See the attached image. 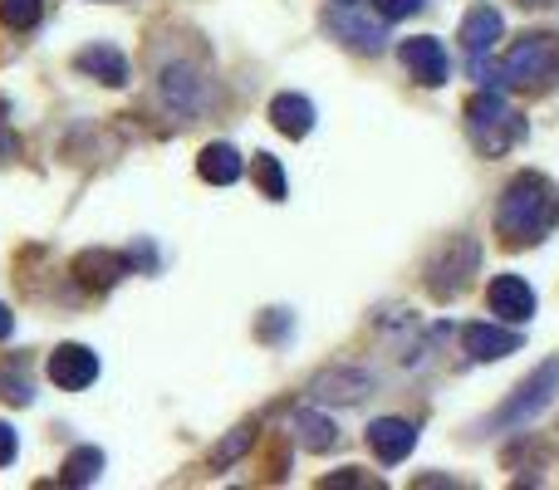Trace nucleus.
<instances>
[{"instance_id":"20","label":"nucleus","mask_w":559,"mask_h":490,"mask_svg":"<svg viewBox=\"0 0 559 490\" xmlns=\"http://www.w3.org/2000/svg\"><path fill=\"white\" fill-rule=\"evenodd\" d=\"M255 187H261V192L271 196V202H285V196H289L285 172H280V163H275L271 153H261V157H255Z\"/></svg>"},{"instance_id":"26","label":"nucleus","mask_w":559,"mask_h":490,"mask_svg":"<svg viewBox=\"0 0 559 490\" xmlns=\"http://www.w3.org/2000/svg\"><path fill=\"white\" fill-rule=\"evenodd\" d=\"M10 334H15V314H10V309L5 304H0V344H5V338Z\"/></svg>"},{"instance_id":"29","label":"nucleus","mask_w":559,"mask_h":490,"mask_svg":"<svg viewBox=\"0 0 559 490\" xmlns=\"http://www.w3.org/2000/svg\"><path fill=\"white\" fill-rule=\"evenodd\" d=\"M338 5H354V0H338Z\"/></svg>"},{"instance_id":"3","label":"nucleus","mask_w":559,"mask_h":490,"mask_svg":"<svg viewBox=\"0 0 559 490\" xmlns=\"http://www.w3.org/2000/svg\"><path fill=\"white\" fill-rule=\"evenodd\" d=\"M466 133H472V143L481 147V153L496 157V153H506L511 143H521L525 123H521V113L496 94V88H486V94H476L472 104H466Z\"/></svg>"},{"instance_id":"17","label":"nucleus","mask_w":559,"mask_h":490,"mask_svg":"<svg viewBox=\"0 0 559 490\" xmlns=\"http://www.w3.org/2000/svg\"><path fill=\"white\" fill-rule=\"evenodd\" d=\"M295 437L309 446V452H329V446L338 442L334 422H329V417H319V413H309V407H299V413H295Z\"/></svg>"},{"instance_id":"15","label":"nucleus","mask_w":559,"mask_h":490,"mask_svg":"<svg viewBox=\"0 0 559 490\" xmlns=\"http://www.w3.org/2000/svg\"><path fill=\"white\" fill-rule=\"evenodd\" d=\"M74 275L84 279L88 289H108V285H118V279L128 275V260L123 255H104V250H88V255H79Z\"/></svg>"},{"instance_id":"9","label":"nucleus","mask_w":559,"mask_h":490,"mask_svg":"<svg viewBox=\"0 0 559 490\" xmlns=\"http://www.w3.org/2000/svg\"><path fill=\"white\" fill-rule=\"evenodd\" d=\"M403 64L413 69V74L423 79L427 88L447 84V49H442V39H432V35L403 39Z\"/></svg>"},{"instance_id":"28","label":"nucleus","mask_w":559,"mask_h":490,"mask_svg":"<svg viewBox=\"0 0 559 490\" xmlns=\"http://www.w3.org/2000/svg\"><path fill=\"white\" fill-rule=\"evenodd\" d=\"M521 5H540V0H521Z\"/></svg>"},{"instance_id":"11","label":"nucleus","mask_w":559,"mask_h":490,"mask_svg":"<svg viewBox=\"0 0 559 490\" xmlns=\"http://www.w3.org/2000/svg\"><path fill=\"white\" fill-rule=\"evenodd\" d=\"M329 29H334V35H344L358 55H378V49H383V29H378L373 20H358L348 5H338L334 15H329Z\"/></svg>"},{"instance_id":"12","label":"nucleus","mask_w":559,"mask_h":490,"mask_svg":"<svg viewBox=\"0 0 559 490\" xmlns=\"http://www.w3.org/2000/svg\"><path fill=\"white\" fill-rule=\"evenodd\" d=\"M84 74H94L98 84H128V59L118 55L114 45H88V49H79V59H74Z\"/></svg>"},{"instance_id":"8","label":"nucleus","mask_w":559,"mask_h":490,"mask_svg":"<svg viewBox=\"0 0 559 490\" xmlns=\"http://www.w3.org/2000/svg\"><path fill=\"white\" fill-rule=\"evenodd\" d=\"M462 344H466V354H472L476 363H496V358L521 354L525 338L511 334V328H496V324H466L462 328Z\"/></svg>"},{"instance_id":"16","label":"nucleus","mask_w":559,"mask_h":490,"mask_svg":"<svg viewBox=\"0 0 559 490\" xmlns=\"http://www.w3.org/2000/svg\"><path fill=\"white\" fill-rule=\"evenodd\" d=\"M197 172H202L212 187H231L236 177H241V157H236L231 143H212L202 157H197Z\"/></svg>"},{"instance_id":"25","label":"nucleus","mask_w":559,"mask_h":490,"mask_svg":"<svg viewBox=\"0 0 559 490\" xmlns=\"http://www.w3.org/2000/svg\"><path fill=\"white\" fill-rule=\"evenodd\" d=\"M15 452H20V442H15V427H5V422H0V466H10V462H15Z\"/></svg>"},{"instance_id":"13","label":"nucleus","mask_w":559,"mask_h":490,"mask_svg":"<svg viewBox=\"0 0 559 490\" xmlns=\"http://www.w3.org/2000/svg\"><path fill=\"white\" fill-rule=\"evenodd\" d=\"M271 123L285 138H309V128H314V104H309L305 94H280L271 104Z\"/></svg>"},{"instance_id":"21","label":"nucleus","mask_w":559,"mask_h":490,"mask_svg":"<svg viewBox=\"0 0 559 490\" xmlns=\"http://www.w3.org/2000/svg\"><path fill=\"white\" fill-rule=\"evenodd\" d=\"M251 442H255V422H241V427H236V432L226 437V442H222V446H216V452H212V466H231L236 456H241V452H246V446H251Z\"/></svg>"},{"instance_id":"27","label":"nucleus","mask_w":559,"mask_h":490,"mask_svg":"<svg viewBox=\"0 0 559 490\" xmlns=\"http://www.w3.org/2000/svg\"><path fill=\"white\" fill-rule=\"evenodd\" d=\"M15 147H20V143H15V138H10V133H0V163H5V157H10V153H15Z\"/></svg>"},{"instance_id":"10","label":"nucleus","mask_w":559,"mask_h":490,"mask_svg":"<svg viewBox=\"0 0 559 490\" xmlns=\"http://www.w3.org/2000/svg\"><path fill=\"white\" fill-rule=\"evenodd\" d=\"M368 387H373V378H368V373L338 368V373L314 378V387H309V393H314L319 403H358V397H368Z\"/></svg>"},{"instance_id":"24","label":"nucleus","mask_w":559,"mask_h":490,"mask_svg":"<svg viewBox=\"0 0 559 490\" xmlns=\"http://www.w3.org/2000/svg\"><path fill=\"white\" fill-rule=\"evenodd\" d=\"M373 5H378V15H383V20H407L417 5H423V0H373Z\"/></svg>"},{"instance_id":"19","label":"nucleus","mask_w":559,"mask_h":490,"mask_svg":"<svg viewBox=\"0 0 559 490\" xmlns=\"http://www.w3.org/2000/svg\"><path fill=\"white\" fill-rule=\"evenodd\" d=\"M163 94H167V104L182 108V113H192V108H197V84H192V74H187V69H177V64L163 74Z\"/></svg>"},{"instance_id":"5","label":"nucleus","mask_w":559,"mask_h":490,"mask_svg":"<svg viewBox=\"0 0 559 490\" xmlns=\"http://www.w3.org/2000/svg\"><path fill=\"white\" fill-rule=\"evenodd\" d=\"M49 378H55L64 393H79V387H88L98 378V354L84 344H64L49 354Z\"/></svg>"},{"instance_id":"4","label":"nucleus","mask_w":559,"mask_h":490,"mask_svg":"<svg viewBox=\"0 0 559 490\" xmlns=\"http://www.w3.org/2000/svg\"><path fill=\"white\" fill-rule=\"evenodd\" d=\"M559 397V358H550V363H540L531 378L521 383V393L511 397V403L496 413V422L501 427H525V422H535V417L545 413Z\"/></svg>"},{"instance_id":"23","label":"nucleus","mask_w":559,"mask_h":490,"mask_svg":"<svg viewBox=\"0 0 559 490\" xmlns=\"http://www.w3.org/2000/svg\"><path fill=\"white\" fill-rule=\"evenodd\" d=\"M0 20L10 29H29L39 20V0H0Z\"/></svg>"},{"instance_id":"2","label":"nucleus","mask_w":559,"mask_h":490,"mask_svg":"<svg viewBox=\"0 0 559 490\" xmlns=\"http://www.w3.org/2000/svg\"><path fill=\"white\" fill-rule=\"evenodd\" d=\"M559 79V35H525L521 45L506 49L496 84L501 88H535V84H555Z\"/></svg>"},{"instance_id":"18","label":"nucleus","mask_w":559,"mask_h":490,"mask_svg":"<svg viewBox=\"0 0 559 490\" xmlns=\"http://www.w3.org/2000/svg\"><path fill=\"white\" fill-rule=\"evenodd\" d=\"M98 471H104V452L98 446H79L64 462V486H88V481H98Z\"/></svg>"},{"instance_id":"6","label":"nucleus","mask_w":559,"mask_h":490,"mask_svg":"<svg viewBox=\"0 0 559 490\" xmlns=\"http://www.w3.org/2000/svg\"><path fill=\"white\" fill-rule=\"evenodd\" d=\"M486 304H491L496 319L525 324V319H535V289L525 285L521 275H496L491 289H486Z\"/></svg>"},{"instance_id":"1","label":"nucleus","mask_w":559,"mask_h":490,"mask_svg":"<svg viewBox=\"0 0 559 490\" xmlns=\"http://www.w3.org/2000/svg\"><path fill=\"white\" fill-rule=\"evenodd\" d=\"M555 222H559V192L540 172H521L496 202V231L511 246L545 241V231H555Z\"/></svg>"},{"instance_id":"7","label":"nucleus","mask_w":559,"mask_h":490,"mask_svg":"<svg viewBox=\"0 0 559 490\" xmlns=\"http://www.w3.org/2000/svg\"><path fill=\"white\" fill-rule=\"evenodd\" d=\"M368 446H373V456L383 466H397V462H407V456H413L417 427L403 422V417H378V422L368 427Z\"/></svg>"},{"instance_id":"22","label":"nucleus","mask_w":559,"mask_h":490,"mask_svg":"<svg viewBox=\"0 0 559 490\" xmlns=\"http://www.w3.org/2000/svg\"><path fill=\"white\" fill-rule=\"evenodd\" d=\"M0 397L15 407H29L35 403V393H29V378L20 373V368H0Z\"/></svg>"},{"instance_id":"14","label":"nucleus","mask_w":559,"mask_h":490,"mask_svg":"<svg viewBox=\"0 0 559 490\" xmlns=\"http://www.w3.org/2000/svg\"><path fill=\"white\" fill-rule=\"evenodd\" d=\"M501 15H496V10H486V5H476L472 15L462 20V45H466V55L472 59H481L486 49L496 45V39H501Z\"/></svg>"}]
</instances>
